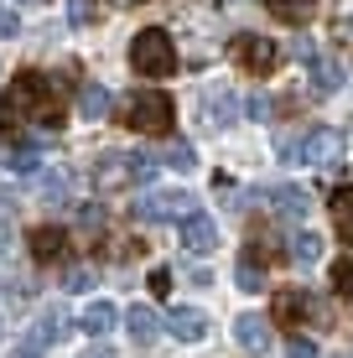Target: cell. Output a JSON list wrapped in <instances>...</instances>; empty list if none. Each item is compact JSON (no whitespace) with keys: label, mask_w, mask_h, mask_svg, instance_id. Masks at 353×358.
<instances>
[{"label":"cell","mask_w":353,"mask_h":358,"mask_svg":"<svg viewBox=\"0 0 353 358\" xmlns=\"http://www.w3.org/2000/svg\"><path fill=\"white\" fill-rule=\"evenodd\" d=\"M6 171H16V177H42V151H36V145H10Z\"/></svg>","instance_id":"23"},{"label":"cell","mask_w":353,"mask_h":358,"mask_svg":"<svg viewBox=\"0 0 353 358\" xmlns=\"http://www.w3.org/2000/svg\"><path fill=\"white\" fill-rule=\"evenodd\" d=\"M27 244H31V260L36 265H57L68 255V234L57 229V224H36L31 234H27Z\"/></svg>","instance_id":"10"},{"label":"cell","mask_w":353,"mask_h":358,"mask_svg":"<svg viewBox=\"0 0 353 358\" xmlns=\"http://www.w3.org/2000/svg\"><path fill=\"white\" fill-rule=\"evenodd\" d=\"M229 57H234L245 73H254V78H265V73H275V63H281V47L271 42V36H254V31H245V36H234L229 42Z\"/></svg>","instance_id":"7"},{"label":"cell","mask_w":353,"mask_h":358,"mask_svg":"<svg viewBox=\"0 0 353 358\" xmlns=\"http://www.w3.org/2000/svg\"><path fill=\"white\" fill-rule=\"evenodd\" d=\"M177 229H182V250L187 255H213L218 250V224L208 213H192L187 224H177Z\"/></svg>","instance_id":"11"},{"label":"cell","mask_w":353,"mask_h":358,"mask_svg":"<svg viewBox=\"0 0 353 358\" xmlns=\"http://www.w3.org/2000/svg\"><path fill=\"white\" fill-rule=\"evenodd\" d=\"M333 291H338V296H348V301H353V255H343V260L333 265Z\"/></svg>","instance_id":"26"},{"label":"cell","mask_w":353,"mask_h":358,"mask_svg":"<svg viewBox=\"0 0 353 358\" xmlns=\"http://www.w3.org/2000/svg\"><path fill=\"white\" fill-rule=\"evenodd\" d=\"M156 166H166V162H156V156H125V151H109L94 162V187L99 192H115V187H136V182H151L156 177Z\"/></svg>","instance_id":"4"},{"label":"cell","mask_w":353,"mask_h":358,"mask_svg":"<svg viewBox=\"0 0 353 358\" xmlns=\"http://www.w3.org/2000/svg\"><path fill=\"white\" fill-rule=\"evenodd\" d=\"M265 10H271L275 21H286V27H301V21H312L317 0H265Z\"/></svg>","instance_id":"19"},{"label":"cell","mask_w":353,"mask_h":358,"mask_svg":"<svg viewBox=\"0 0 353 358\" xmlns=\"http://www.w3.org/2000/svg\"><path fill=\"white\" fill-rule=\"evenodd\" d=\"M271 322L275 327H307V322H327V306L312 296L307 286H286V291H275V301H271Z\"/></svg>","instance_id":"6"},{"label":"cell","mask_w":353,"mask_h":358,"mask_svg":"<svg viewBox=\"0 0 353 358\" xmlns=\"http://www.w3.org/2000/svg\"><path fill=\"white\" fill-rule=\"evenodd\" d=\"M130 68H136L141 78H172V73H177L172 36H166L161 27H145L136 42H130Z\"/></svg>","instance_id":"5"},{"label":"cell","mask_w":353,"mask_h":358,"mask_svg":"<svg viewBox=\"0 0 353 358\" xmlns=\"http://www.w3.org/2000/svg\"><path fill=\"white\" fill-rule=\"evenodd\" d=\"M275 151L286 156V162H301V166H338L343 162V151H348V141L338 130H327V125H312L307 135H281L275 141Z\"/></svg>","instance_id":"2"},{"label":"cell","mask_w":353,"mask_h":358,"mask_svg":"<svg viewBox=\"0 0 353 358\" xmlns=\"http://www.w3.org/2000/svg\"><path fill=\"white\" fill-rule=\"evenodd\" d=\"M203 120H208L213 130L234 125V120H239V94L229 89V83H213V89L203 94Z\"/></svg>","instance_id":"9"},{"label":"cell","mask_w":353,"mask_h":358,"mask_svg":"<svg viewBox=\"0 0 353 358\" xmlns=\"http://www.w3.org/2000/svg\"><path fill=\"white\" fill-rule=\"evenodd\" d=\"M271 109H275V104H271L265 94H254V99H250V115H254V120H271Z\"/></svg>","instance_id":"32"},{"label":"cell","mask_w":353,"mask_h":358,"mask_svg":"<svg viewBox=\"0 0 353 358\" xmlns=\"http://www.w3.org/2000/svg\"><path fill=\"white\" fill-rule=\"evenodd\" d=\"M115 6H136V0H115Z\"/></svg>","instance_id":"36"},{"label":"cell","mask_w":353,"mask_h":358,"mask_svg":"<svg viewBox=\"0 0 353 358\" xmlns=\"http://www.w3.org/2000/svg\"><path fill=\"white\" fill-rule=\"evenodd\" d=\"M327 208H333V229H338V239H343V244H353V182L333 187Z\"/></svg>","instance_id":"15"},{"label":"cell","mask_w":353,"mask_h":358,"mask_svg":"<svg viewBox=\"0 0 353 358\" xmlns=\"http://www.w3.org/2000/svg\"><path fill=\"white\" fill-rule=\"evenodd\" d=\"M36 187H42V197L47 203H68V171H42V177H36Z\"/></svg>","instance_id":"24"},{"label":"cell","mask_w":353,"mask_h":358,"mask_svg":"<svg viewBox=\"0 0 353 358\" xmlns=\"http://www.w3.org/2000/svg\"><path fill=\"white\" fill-rule=\"evenodd\" d=\"M192 213L198 208H192L187 192H145L136 203V218H145V224H187Z\"/></svg>","instance_id":"8"},{"label":"cell","mask_w":353,"mask_h":358,"mask_svg":"<svg viewBox=\"0 0 353 358\" xmlns=\"http://www.w3.org/2000/svg\"><path fill=\"white\" fill-rule=\"evenodd\" d=\"M166 291H172V270L156 265V270H151V296H166Z\"/></svg>","instance_id":"30"},{"label":"cell","mask_w":353,"mask_h":358,"mask_svg":"<svg viewBox=\"0 0 353 358\" xmlns=\"http://www.w3.org/2000/svg\"><path fill=\"white\" fill-rule=\"evenodd\" d=\"M271 203H275V213H281V218H307L312 213V197L301 192V187H291V182L271 187Z\"/></svg>","instance_id":"17"},{"label":"cell","mask_w":353,"mask_h":358,"mask_svg":"<svg viewBox=\"0 0 353 358\" xmlns=\"http://www.w3.org/2000/svg\"><path fill=\"white\" fill-rule=\"evenodd\" d=\"M166 332H172V338H182V343H198L203 332H208V317H203L198 306H177V312L166 317Z\"/></svg>","instance_id":"14"},{"label":"cell","mask_w":353,"mask_h":358,"mask_svg":"<svg viewBox=\"0 0 353 358\" xmlns=\"http://www.w3.org/2000/svg\"><path fill=\"white\" fill-rule=\"evenodd\" d=\"M286 260H296V265H312V260H322V239H317L312 229L291 234V239H286Z\"/></svg>","instance_id":"20"},{"label":"cell","mask_w":353,"mask_h":358,"mask_svg":"<svg viewBox=\"0 0 353 358\" xmlns=\"http://www.w3.org/2000/svg\"><path fill=\"white\" fill-rule=\"evenodd\" d=\"M125 327H130V338H136V343H151L156 332H161V317H156L151 306H130V312H125Z\"/></svg>","instance_id":"21"},{"label":"cell","mask_w":353,"mask_h":358,"mask_svg":"<svg viewBox=\"0 0 353 358\" xmlns=\"http://www.w3.org/2000/svg\"><path fill=\"white\" fill-rule=\"evenodd\" d=\"M301 63H307V73H312V89H317V94H338V83H343L338 63L317 57V47H307V42H301Z\"/></svg>","instance_id":"12"},{"label":"cell","mask_w":353,"mask_h":358,"mask_svg":"<svg viewBox=\"0 0 353 358\" xmlns=\"http://www.w3.org/2000/svg\"><path fill=\"white\" fill-rule=\"evenodd\" d=\"M234 280H239V291H265V265H260V255H239V265H234Z\"/></svg>","instance_id":"22"},{"label":"cell","mask_w":353,"mask_h":358,"mask_svg":"<svg viewBox=\"0 0 353 358\" xmlns=\"http://www.w3.org/2000/svg\"><path fill=\"white\" fill-rule=\"evenodd\" d=\"M286 358H317V343H312V338H291L286 343Z\"/></svg>","instance_id":"29"},{"label":"cell","mask_w":353,"mask_h":358,"mask_svg":"<svg viewBox=\"0 0 353 358\" xmlns=\"http://www.w3.org/2000/svg\"><path fill=\"white\" fill-rule=\"evenodd\" d=\"M234 338H239V348H245V353H265V348H271V327H265L260 312H245V317H239V322H234Z\"/></svg>","instance_id":"13"},{"label":"cell","mask_w":353,"mask_h":358,"mask_svg":"<svg viewBox=\"0 0 353 358\" xmlns=\"http://www.w3.org/2000/svg\"><path fill=\"white\" fill-rule=\"evenodd\" d=\"M83 358H115V353H109V348H89V353H83Z\"/></svg>","instance_id":"35"},{"label":"cell","mask_w":353,"mask_h":358,"mask_svg":"<svg viewBox=\"0 0 353 358\" xmlns=\"http://www.w3.org/2000/svg\"><path fill=\"white\" fill-rule=\"evenodd\" d=\"M68 21L73 27H89L94 21V0H68Z\"/></svg>","instance_id":"27"},{"label":"cell","mask_w":353,"mask_h":358,"mask_svg":"<svg viewBox=\"0 0 353 358\" xmlns=\"http://www.w3.org/2000/svg\"><path fill=\"white\" fill-rule=\"evenodd\" d=\"M0 338H6V322H0Z\"/></svg>","instance_id":"38"},{"label":"cell","mask_w":353,"mask_h":358,"mask_svg":"<svg viewBox=\"0 0 353 358\" xmlns=\"http://www.w3.org/2000/svg\"><path fill=\"white\" fill-rule=\"evenodd\" d=\"M16 31H21V16L10 6H0V36H16Z\"/></svg>","instance_id":"31"},{"label":"cell","mask_w":353,"mask_h":358,"mask_svg":"<svg viewBox=\"0 0 353 358\" xmlns=\"http://www.w3.org/2000/svg\"><path fill=\"white\" fill-rule=\"evenodd\" d=\"M166 166H172V171H192V166H198L192 141H172V145H166Z\"/></svg>","instance_id":"25"},{"label":"cell","mask_w":353,"mask_h":358,"mask_svg":"<svg viewBox=\"0 0 353 358\" xmlns=\"http://www.w3.org/2000/svg\"><path fill=\"white\" fill-rule=\"evenodd\" d=\"M172 120H177V104H172V94H161V89L130 94L125 109H120V125H130L136 135H172Z\"/></svg>","instance_id":"3"},{"label":"cell","mask_w":353,"mask_h":358,"mask_svg":"<svg viewBox=\"0 0 353 358\" xmlns=\"http://www.w3.org/2000/svg\"><path fill=\"white\" fill-rule=\"evenodd\" d=\"M21 120H36L42 130L63 125V99L47 73H16V83L0 99V125H21Z\"/></svg>","instance_id":"1"},{"label":"cell","mask_w":353,"mask_h":358,"mask_svg":"<svg viewBox=\"0 0 353 358\" xmlns=\"http://www.w3.org/2000/svg\"><path fill=\"white\" fill-rule=\"evenodd\" d=\"M109 104H115V99H109L104 83H83V89H78V115L83 120H104Z\"/></svg>","instance_id":"18"},{"label":"cell","mask_w":353,"mask_h":358,"mask_svg":"<svg viewBox=\"0 0 353 358\" xmlns=\"http://www.w3.org/2000/svg\"><path fill=\"white\" fill-rule=\"evenodd\" d=\"M21 6H36V0H21Z\"/></svg>","instance_id":"37"},{"label":"cell","mask_w":353,"mask_h":358,"mask_svg":"<svg viewBox=\"0 0 353 358\" xmlns=\"http://www.w3.org/2000/svg\"><path fill=\"white\" fill-rule=\"evenodd\" d=\"M115 322H120V312L109 301H89V306H83V317H78V327L89 332V338H109Z\"/></svg>","instance_id":"16"},{"label":"cell","mask_w":353,"mask_h":358,"mask_svg":"<svg viewBox=\"0 0 353 358\" xmlns=\"http://www.w3.org/2000/svg\"><path fill=\"white\" fill-rule=\"evenodd\" d=\"M63 286H68V291H89V286H94V270H89V265L68 270V280H63Z\"/></svg>","instance_id":"28"},{"label":"cell","mask_w":353,"mask_h":358,"mask_svg":"<svg viewBox=\"0 0 353 358\" xmlns=\"http://www.w3.org/2000/svg\"><path fill=\"white\" fill-rule=\"evenodd\" d=\"M78 218H83V224L94 229V224H104V208H78Z\"/></svg>","instance_id":"33"},{"label":"cell","mask_w":353,"mask_h":358,"mask_svg":"<svg viewBox=\"0 0 353 358\" xmlns=\"http://www.w3.org/2000/svg\"><path fill=\"white\" fill-rule=\"evenodd\" d=\"M6 250H10V229L0 224V260H6Z\"/></svg>","instance_id":"34"}]
</instances>
